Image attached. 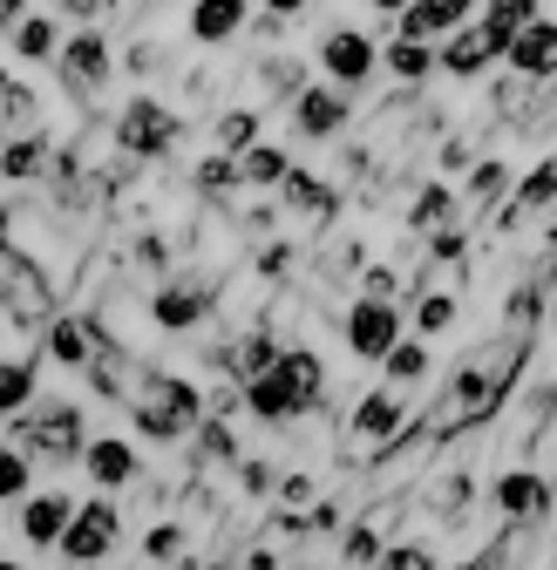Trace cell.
Here are the masks:
<instances>
[{
	"label": "cell",
	"instance_id": "74e56055",
	"mask_svg": "<svg viewBox=\"0 0 557 570\" xmlns=\"http://www.w3.org/2000/svg\"><path fill=\"white\" fill-rule=\"evenodd\" d=\"M28 495H35V455H21V449L8 442V449H0V503L21 510Z\"/></svg>",
	"mask_w": 557,
	"mask_h": 570
},
{
	"label": "cell",
	"instance_id": "e575fe53",
	"mask_svg": "<svg viewBox=\"0 0 557 570\" xmlns=\"http://www.w3.org/2000/svg\"><path fill=\"white\" fill-rule=\"evenodd\" d=\"M0 116H8V136H41V96L28 82H14V76L0 89Z\"/></svg>",
	"mask_w": 557,
	"mask_h": 570
},
{
	"label": "cell",
	"instance_id": "ab89813d",
	"mask_svg": "<svg viewBox=\"0 0 557 570\" xmlns=\"http://www.w3.org/2000/svg\"><path fill=\"white\" fill-rule=\"evenodd\" d=\"M232 475H238V482H232V489H238V495H245V503H265V495H278V482H286V475H278V469H272V462H258V455H245V462H238V469H232Z\"/></svg>",
	"mask_w": 557,
	"mask_h": 570
},
{
	"label": "cell",
	"instance_id": "5b68a950",
	"mask_svg": "<svg viewBox=\"0 0 557 570\" xmlns=\"http://www.w3.org/2000/svg\"><path fill=\"white\" fill-rule=\"evenodd\" d=\"M340 340H346L354 361L388 367V353L408 340V306L401 299H354V306L340 313Z\"/></svg>",
	"mask_w": 557,
	"mask_h": 570
},
{
	"label": "cell",
	"instance_id": "3957f363",
	"mask_svg": "<svg viewBox=\"0 0 557 570\" xmlns=\"http://www.w3.org/2000/svg\"><path fill=\"white\" fill-rule=\"evenodd\" d=\"M408 401H401V387H368L354 407H346V469H381V455L408 435Z\"/></svg>",
	"mask_w": 557,
	"mask_h": 570
},
{
	"label": "cell",
	"instance_id": "1f68e13d",
	"mask_svg": "<svg viewBox=\"0 0 557 570\" xmlns=\"http://www.w3.org/2000/svg\"><path fill=\"white\" fill-rule=\"evenodd\" d=\"M381 374H388V387H422V381L436 374V361H429V340H422V333H408V340L388 353V367H381Z\"/></svg>",
	"mask_w": 557,
	"mask_h": 570
},
{
	"label": "cell",
	"instance_id": "836d02e7",
	"mask_svg": "<svg viewBox=\"0 0 557 570\" xmlns=\"http://www.w3.org/2000/svg\"><path fill=\"white\" fill-rule=\"evenodd\" d=\"M238 164H245V184H252V190H286V177L300 170L286 150H278V142H258V150L238 157Z\"/></svg>",
	"mask_w": 557,
	"mask_h": 570
},
{
	"label": "cell",
	"instance_id": "83f0119b",
	"mask_svg": "<svg viewBox=\"0 0 557 570\" xmlns=\"http://www.w3.org/2000/svg\"><path fill=\"white\" fill-rule=\"evenodd\" d=\"M252 76H258V89H265L272 102H300V96L313 89V82H306V61H293V55H258Z\"/></svg>",
	"mask_w": 557,
	"mask_h": 570
},
{
	"label": "cell",
	"instance_id": "484cf974",
	"mask_svg": "<svg viewBox=\"0 0 557 570\" xmlns=\"http://www.w3.org/2000/svg\"><path fill=\"white\" fill-rule=\"evenodd\" d=\"M190 190H197L204 204H225L232 190H245V164H238V157H225V150L197 157V164H190Z\"/></svg>",
	"mask_w": 557,
	"mask_h": 570
},
{
	"label": "cell",
	"instance_id": "d6986e66",
	"mask_svg": "<svg viewBox=\"0 0 557 570\" xmlns=\"http://www.w3.org/2000/svg\"><path fill=\"white\" fill-rule=\"evenodd\" d=\"M504 61H510V76H517V82H557V21L544 14L537 28H524V35L510 41Z\"/></svg>",
	"mask_w": 557,
	"mask_h": 570
},
{
	"label": "cell",
	"instance_id": "ac0fdd59",
	"mask_svg": "<svg viewBox=\"0 0 557 570\" xmlns=\"http://www.w3.org/2000/svg\"><path fill=\"white\" fill-rule=\"evenodd\" d=\"M414 503H422L436 523H462L469 503H476V469H429V482L414 489Z\"/></svg>",
	"mask_w": 557,
	"mask_h": 570
},
{
	"label": "cell",
	"instance_id": "b9f144b4",
	"mask_svg": "<svg viewBox=\"0 0 557 570\" xmlns=\"http://www.w3.org/2000/svg\"><path fill=\"white\" fill-rule=\"evenodd\" d=\"M408 285H414V278H401L394 265H368V272H361V299H401Z\"/></svg>",
	"mask_w": 557,
	"mask_h": 570
},
{
	"label": "cell",
	"instance_id": "f6af8a7d",
	"mask_svg": "<svg viewBox=\"0 0 557 570\" xmlns=\"http://www.w3.org/2000/svg\"><path fill=\"white\" fill-rule=\"evenodd\" d=\"M456 570H510V550H504V530H497V537H490V543H482V550H476V557H462V563H456Z\"/></svg>",
	"mask_w": 557,
	"mask_h": 570
},
{
	"label": "cell",
	"instance_id": "cb8c5ba5",
	"mask_svg": "<svg viewBox=\"0 0 557 570\" xmlns=\"http://www.w3.org/2000/svg\"><path fill=\"white\" fill-rule=\"evenodd\" d=\"M456 28H469V21L449 8V0H414V8L394 21V35H401V41H429V48H442Z\"/></svg>",
	"mask_w": 557,
	"mask_h": 570
},
{
	"label": "cell",
	"instance_id": "f1b7e54d",
	"mask_svg": "<svg viewBox=\"0 0 557 570\" xmlns=\"http://www.w3.org/2000/svg\"><path fill=\"white\" fill-rule=\"evenodd\" d=\"M0 170H8V190H14V184H35L41 170H55L48 136H8V150H0Z\"/></svg>",
	"mask_w": 557,
	"mask_h": 570
},
{
	"label": "cell",
	"instance_id": "2e32d148",
	"mask_svg": "<svg viewBox=\"0 0 557 570\" xmlns=\"http://www.w3.org/2000/svg\"><path fill=\"white\" fill-rule=\"evenodd\" d=\"M184 28H190L197 48H232V41L252 28V0H190Z\"/></svg>",
	"mask_w": 557,
	"mask_h": 570
},
{
	"label": "cell",
	"instance_id": "30bf717a",
	"mask_svg": "<svg viewBox=\"0 0 557 570\" xmlns=\"http://www.w3.org/2000/svg\"><path fill=\"white\" fill-rule=\"evenodd\" d=\"M55 68H61V89L76 96V102H89V96H102V89H109V76H116V48H109V35H102V28H76Z\"/></svg>",
	"mask_w": 557,
	"mask_h": 570
},
{
	"label": "cell",
	"instance_id": "5bb4252c",
	"mask_svg": "<svg viewBox=\"0 0 557 570\" xmlns=\"http://www.w3.org/2000/svg\"><path fill=\"white\" fill-rule=\"evenodd\" d=\"M346 122H354V102H346V89H333V82H313L293 102V136H306V142H333V136H346Z\"/></svg>",
	"mask_w": 557,
	"mask_h": 570
},
{
	"label": "cell",
	"instance_id": "c3c4849f",
	"mask_svg": "<svg viewBox=\"0 0 557 570\" xmlns=\"http://www.w3.org/2000/svg\"><path fill=\"white\" fill-rule=\"evenodd\" d=\"M258 8H265V14H278V21H300L313 0H258Z\"/></svg>",
	"mask_w": 557,
	"mask_h": 570
},
{
	"label": "cell",
	"instance_id": "ffe728a7",
	"mask_svg": "<svg viewBox=\"0 0 557 570\" xmlns=\"http://www.w3.org/2000/svg\"><path fill=\"white\" fill-rule=\"evenodd\" d=\"M490 61H504V48L490 41V28H482V21H469V28H456V35L442 41V76H449V82H476Z\"/></svg>",
	"mask_w": 557,
	"mask_h": 570
},
{
	"label": "cell",
	"instance_id": "ba28073f",
	"mask_svg": "<svg viewBox=\"0 0 557 570\" xmlns=\"http://www.w3.org/2000/svg\"><path fill=\"white\" fill-rule=\"evenodd\" d=\"M482 495H490L497 523H544V517L557 510V482H550L537 462H510V469H497Z\"/></svg>",
	"mask_w": 557,
	"mask_h": 570
},
{
	"label": "cell",
	"instance_id": "f35d334b",
	"mask_svg": "<svg viewBox=\"0 0 557 570\" xmlns=\"http://www.w3.org/2000/svg\"><path fill=\"white\" fill-rule=\"evenodd\" d=\"M381 570H442V557H436L429 537H394L388 557H381Z\"/></svg>",
	"mask_w": 557,
	"mask_h": 570
},
{
	"label": "cell",
	"instance_id": "6da1fadb",
	"mask_svg": "<svg viewBox=\"0 0 557 570\" xmlns=\"http://www.w3.org/2000/svg\"><path fill=\"white\" fill-rule=\"evenodd\" d=\"M129 428H136V442H157V449H190V435L204 421H212V394H204L197 381L144 361V381H136L129 394Z\"/></svg>",
	"mask_w": 557,
	"mask_h": 570
},
{
	"label": "cell",
	"instance_id": "8992f818",
	"mask_svg": "<svg viewBox=\"0 0 557 570\" xmlns=\"http://www.w3.org/2000/svg\"><path fill=\"white\" fill-rule=\"evenodd\" d=\"M123 530H129V510L116 503V495H89V503L76 510V530H68L61 543V563L68 570H96L123 550Z\"/></svg>",
	"mask_w": 557,
	"mask_h": 570
},
{
	"label": "cell",
	"instance_id": "7bdbcfd3",
	"mask_svg": "<svg viewBox=\"0 0 557 570\" xmlns=\"http://www.w3.org/2000/svg\"><path fill=\"white\" fill-rule=\"evenodd\" d=\"M293 258H300V252H293V245H278V238H272V245H258V278H265V285H278V278L293 272Z\"/></svg>",
	"mask_w": 557,
	"mask_h": 570
},
{
	"label": "cell",
	"instance_id": "52a82bcc",
	"mask_svg": "<svg viewBox=\"0 0 557 570\" xmlns=\"http://www.w3.org/2000/svg\"><path fill=\"white\" fill-rule=\"evenodd\" d=\"M218 313V278L212 272H177V278H164L157 293H150V326L157 333H197L204 320Z\"/></svg>",
	"mask_w": 557,
	"mask_h": 570
},
{
	"label": "cell",
	"instance_id": "9c48e42d",
	"mask_svg": "<svg viewBox=\"0 0 557 570\" xmlns=\"http://www.w3.org/2000/svg\"><path fill=\"white\" fill-rule=\"evenodd\" d=\"M313 61H320V76L333 82V89H368L374 82V68H381V41L368 35V28H326L320 35V48H313Z\"/></svg>",
	"mask_w": 557,
	"mask_h": 570
},
{
	"label": "cell",
	"instance_id": "44dd1931",
	"mask_svg": "<svg viewBox=\"0 0 557 570\" xmlns=\"http://www.w3.org/2000/svg\"><path fill=\"white\" fill-rule=\"evenodd\" d=\"M456 218H462V197L449 190V177H429L408 204V232L414 238H442V232H456Z\"/></svg>",
	"mask_w": 557,
	"mask_h": 570
},
{
	"label": "cell",
	"instance_id": "e0dca14e",
	"mask_svg": "<svg viewBox=\"0 0 557 570\" xmlns=\"http://www.w3.org/2000/svg\"><path fill=\"white\" fill-rule=\"evenodd\" d=\"M245 414L252 421H265V428H293V421H306L313 407L300 401V387L286 381V374H258V381H245Z\"/></svg>",
	"mask_w": 557,
	"mask_h": 570
},
{
	"label": "cell",
	"instance_id": "7a4b0ae2",
	"mask_svg": "<svg viewBox=\"0 0 557 570\" xmlns=\"http://www.w3.org/2000/svg\"><path fill=\"white\" fill-rule=\"evenodd\" d=\"M8 442L21 449V455H35V462H55V469H68L76 462L82 469V455H89V407L82 401H35L21 421H8Z\"/></svg>",
	"mask_w": 557,
	"mask_h": 570
},
{
	"label": "cell",
	"instance_id": "ee69618b",
	"mask_svg": "<svg viewBox=\"0 0 557 570\" xmlns=\"http://www.w3.org/2000/svg\"><path fill=\"white\" fill-rule=\"evenodd\" d=\"M462 258H469L462 225H456V232H442V238H429V265H462Z\"/></svg>",
	"mask_w": 557,
	"mask_h": 570
},
{
	"label": "cell",
	"instance_id": "816d5d0a",
	"mask_svg": "<svg viewBox=\"0 0 557 570\" xmlns=\"http://www.w3.org/2000/svg\"><path fill=\"white\" fill-rule=\"evenodd\" d=\"M0 570H28V563H14V557H8V563H0Z\"/></svg>",
	"mask_w": 557,
	"mask_h": 570
},
{
	"label": "cell",
	"instance_id": "9a60e30c",
	"mask_svg": "<svg viewBox=\"0 0 557 570\" xmlns=\"http://www.w3.org/2000/svg\"><path fill=\"white\" fill-rule=\"evenodd\" d=\"M278 210H286V218H300L306 232H326V225L340 218V184H326V177H313V170H293L286 190H278Z\"/></svg>",
	"mask_w": 557,
	"mask_h": 570
},
{
	"label": "cell",
	"instance_id": "60d3db41",
	"mask_svg": "<svg viewBox=\"0 0 557 570\" xmlns=\"http://www.w3.org/2000/svg\"><path fill=\"white\" fill-rule=\"evenodd\" d=\"M326 495H320V475L306 469H286V482H278V510H320Z\"/></svg>",
	"mask_w": 557,
	"mask_h": 570
},
{
	"label": "cell",
	"instance_id": "7c38bea8",
	"mask_svg": "<svg viewBox=\"0 0 557 570\" xmlns=\"http://www.w3.org/2000/svg\"><path fill=\"white\" fill-rule=\"evenodd\" d=\"M76 510H82V503H76L68 489H41V495H28V503H21L14 530H21L28 550H61L68 530H76Z\"/></svg>",
	"mask_w": 557,
	"mask_h": 570
},
{
	"label": "cell",
	"instance_id": "f5cc1de1",
	"mask_svg": "<svg viewBox=\"0 0 557 570\" xmlns=\"http://www.w3.org/2000/svg\"><path fill=\"white\" fill-rule=\"evenodd\" d=\"M286 570H313V563H286Z\"/></svg>",
	"mask_w": 557,
	"mask_h": 570
},
{
	"label": "cell",
	"instance_id": "7dc6e473",
	"mask_svg": "<svg viewBox=\"0 0 557 570\" xmlns=\"http://www.w3.org/2000/svg\"><path fill=\"white\" fill-rule=\"evenodd\" d=\"M48 8H55V14H68V21H82V28H89V21L102 14V0H48Z\"/></svg>",
	"mask_w": 557,
	"mask_h": 570
},
{
	"label": "cell",
	"instance_id": "4dcf8cb0",
	"mask_svg": "<svg viewBox=\"0 0 557 570\" xmlns=\"http://www.w3.org/2000/svg\"><path fill=\"white\" fill-rule=\"evenodd\" d=\"M212 462H225V469H238L245 455H238V435H232V421H204L197 435H190V469L204 475Z\"/></svg>",
	"mask_w": 557,
	"mask_h": 570
},
{
	"label": "cell",
	"instance_id": "4fadbf2b",
	"mask_svg": "<svg viewBox=\"0 0 557 570\" xmlns=\"http://www.w3.org/2000/svg\"><path fill=\"white\" fill-rule=\"evenodd\" d=\"M82 475L96 482V495H129L150 469H144V455H136V442H123V435H96L89 455H82Z\"/></svg>",
	"mask_w": 557,
	"mask_h": 570
},
{
	"label": "cell",
	"instance_id": "d6a6232c",
	"mask_svg": "<svg viewBox=\"0 0 557 570\" xmlns=\"http://www.w3.org/2000/svg\"><path fill=\"white\" fill-rule=\"evenodd\" d=\"M212 142H218V150L225 157H252L258 150V109H218V122H212Z\"/></svg>",
	"mask_w": 557,
	"mask_h": 570
},
{
	"label": "cell",
	"instance_id": "8d00e7d4",
	"mask_svg": "<svg viewBox=\"0 0 557 570\" xmlns=\"http://www.w3.org/2000/svg\"><path fill=\"white\" fill-rule=\"evenodd\" d=\"M456 313H462V306H456V293H442V285H429V293H422V299H414V313H408V326H414V333H422V340H436V333H449V326H456Z\"/></svg>",
	"mask_w": 557,
	"mask_h": 570
},
{
	"label": "cell",
	"instance_id": "f907efd6",
	"mask_svg": "<svg viewBox=\"0 0 557 570\" xmlns=\"http://www.w3.org/2000/svg\"><path fill=\"white\" fill-rule=\"evenodd\" d=\"M449 8H456V14L469 21V14H482V8H490V0H449Z\"/></svg>",
	"mask_w": 557,
	"mask_h": 570
},
{
	"label": "cell",
	"instance_id": "f546056e",
	"mask_svg": "<svg viewBox=\"0 0 557 570\" xmlns=\"http://www.w3.org/2000/svg\"><path fill=\"white\" fill-rule=\"evenodd\" d=\"M8 48H14V61H61V28H55V14H28L14 35H8Z\"/></svg>",
	"mask_w": 557,
	"mask_h": 570
},
{
	"label": "cell",
	"instance_id": "7402d4cb",
	"mask_svg": "<svg viewBox=\"0 0 557 570\" xmlns=\"http://www.w3.org/2000/svg\"><path fill=\"white\" fill-rule=\"evenodd\" d=\"M35 401H41V353H8L0 361V414L21 421Z\"/></svg>",
	"mask_w": 557,
	"mask_h": 570
},
{
	"label": "cell",
	"instance_id": "277c9868",
	"mask_svg": "<svg viewBox=\"0 0 557 570\" xmlns=\"http://www.w3.org/2000/svg\"><path fill=\"white\" fill-rule=\"evenodd\" d=\"M109 129H116V150H123L129 164H164L177 142H184V116H177L170 102H157V96H129V102L109 116Z\"/></svg>",
	"mask_w": 557,
	"mask_h": 570
},
{
	"label": "cell",
	"instance_id": "8fae6325",
	"mask_svg": "<svg viewBox=\"0 0 557 570\" xmlns=\"http://www.w3.org/2000/svg\"><path fill=\"white\" fill-rule=\"evenodd\" d=\"M530 218H557V157H544L537 170H524L517 177V190H510V204H497L490 210V232H524Z\"/></svg>",
	"mask_w": 557,
	"mask_h": 570
},
{
	"label": "cell",
	"instance_id": "d4e9b609",
	"mask_svg": "<svg viewBox=\"0 0 557 570\" xmlns=\"http://www.w3.org/2000/svg\"><path fill=\"white\" fill-rule=\"evenodd\" d=\"M388 530L374 523V517H354L340 530V570H381V557H388Z\"/></svg>",
	"mask_w": 557,
	"mask_h": 570
},
{
	"label": "cell",
	"instance_id": "4316f807",
	"mask_svg": "<svg viewBox=\"0 0 557 570\" xmlns=\"http://www.w3.org/2000/svg\"><path fill=\"white\" fill-rule=\"evenodd\" d=\"M544 21V0H490V8H482V28H490V41L510 55V41L524 35V28H537Z\"/></svg>",
	"mask_w": 557,
	"mask_h": 570
},
{
	"label": "cell",
	"instance_id": "603a6c76",
	"mask_svg": "<svg viewBox=\"0 0 557 570\" xmlns=\"http://www.w3.org/2000/svg\"><path fill=\"white\" fill-rule=\"evenodd\" d=\"M381 68H388L401 89H422L436 68H442V48H429V41H401V35H394V41H381Z\"/></svg>",
	"mask_w": 557,
	"mask_h": 570
},
{
	"label": "cell",
	"instance_id": "681fc988",
	"mask_svg": "<svg viewBox=\"0 0 557 570\" xmlns=\"http://www.w3.org/2000/svg\"><path fill=\"white\" fill-rule=\"evenodd\" d=\"M28 14H35V8H28V0H0V21H8V35H14V28H21Z\"/></svg>",
	"mask_w": 557,
	"mask_h": 570
},
{
	"label": "cell",
	"instance_id": "bcb514c9",
	"mask_svg": "<svg viewBox=\"0 0 557 570\" xmlns=\"http://www.w3.org/2000/svg\"><path fill=\"white\" fill-rule=\"evenodd\" d=\"M123 68H129V76H157V68H164V48H150V41H144V48H129Z\"/></svg>",
	"mask_w": 557,
	"mask_h": 570
},
{
	"label": "cell",
	"instance_id": "d590c367",
	"mask_svg": "<svg viewBox=\"0 0 557 570\" xmlns=\"http://www.w3.org/2000/svg\"><path fill=\"white\" fill-rule=\"evenodd\" d=\"M504 190H517V184H510V164H504V157H482V164L469 170V184H462V204L490 210V204H497Z\"/></svg>",
	"mask_w": 557,
	"mask_h": 570
}]
</instances>
